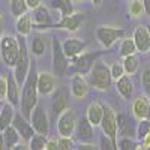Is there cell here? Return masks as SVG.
Returning <instances> with one entry per match:
<instances>
[{
	"instance_id": "cell-1",
	"label": "cell",
	"mask_w": 150,
	"mask_h": 150,
	"mask_svg": "<svg viewBox=\"0 0 150 150\" xmlns=\"http://www.w3.org/2000/svg\"><path fill=\"white\" fill-rule=\"evenodd\" d=\"M38 96H39V92H38V74H36L35 65H32L26 81L23 83L21 102H20L23 116L27 117L29 120H30V114H32L33 108L39 104V98Z\"/></svg>"
},
{
	"instance_id": "cell-2",
	"label": "cell",
	"mask_w": 150,
	"mask_h": 150,
	"mask_svg": "<svg viewBox=\"0 0 150 150\" xmlns=\"http://www.w3.org/2000/svg\"><path fill=\"white\" fill-rule=\"evenodd\" d=\"M18 42H20V56L17 60V65L14 66V77L18 81L20 86H23V83L26 81L29 71H30V51L27 48V41H26V36L18 35Z\"/></svg>"
},
{
	"instance_id": "cell-3",
	"label": "cell",
	"mask_w": 150,
	"mask_h": 150,
	"mask_svg": "<svg viewBox=\"0 0 150 150\" xmlns=\"http://www.w3.org/2000/svg\"><path fill=\"white\" fill-rule=\"evenodd\" d=\"M18 56H20L18 38L12 35H3L2 39H0V59H2V62L6 66L14 68L17 65Z\"/></svg>"
},
{
	"instance_id": "cell-4",
	"label": "cell",
	"mask_w": 150,
	"mask_h": 150,
	"mask_svg": "<svg viewBox=\"0 0 150 150\" xmlns=\"http://www.w3.org/2000/svg\"><path fill=\"white\" fill-rule=\"evenodd\" d=\"M112 83L111 69L102 63V62H95V65L90 71V84L98 90H107Z\"/></svg>"
},
{
	"instance_id": "cell-5",
	"label": "cell",
	"mask_w": 150,
	"mask_h": 150,
	"mask_svg": "<svg viewBox=\"0 0 150 150\" xmlns=\"http://www.w3.org/2000/svg\"><path fill=\"white\" fill-rule=\"evenodd\" d=\"M51 51H53V74L56 77H63L69 69V59L63 51V47L59 39L51 41Z\"/></svg>"
},
{
	"instance_id": "cell-6",
	"label": "cell",
	"mask_w": 150,
	"mask_h": 150,
	"mask_svg": "<svg viewBox=\"0 0 150 150\" xmlns=\"http://www.w3.org/2000/svg\"><path fill=\"white\" fill-rule=\"evenodd\" d=\"M96 39L102 47L110 48L116 41L122 39L125 35V29L122 27H112V26H98L95 30Z\"/></svg>"
},
{
	"instance_id": "cell-7",
	"label": "cell",
	"mask_w": 150,
	"mask_h": 150,
	"mask_svg": "<svg viewBox=\"0 0 150 150\" xmlns=\"http://www.w3.org/2000/svg\"><path fill=\"white\" fill-rule=\"evenodd\" d=\"M101 129L105 135H108L111 140L117 141V134H119V119L116 116V111L112 110L110 105L104 104V116L101 122Z\"/></svg>"
},
{
	"instance_id": "cell-8",
	"label": "cell",
	"mask_w": 150,
	"mask_h": 150,
	"mask_svg": "<svg viewBox=\"0 0 150 150\" xmlns=\"http://www.w3.org/2000/svg\"><path fill=\"white\" fill-rule=\"evenodd\" d=\"M78 122V116L72 108H66L63 112L59 114L57 119V131L59 135H65V137H72L75 126H77Z\"/></svg>"
},
{
	"instance_id": "cell-9",
	"label": "cell",
	"mask_w": 150,
	"mask_h": 150,
	"mask_svg": "<svg viewBox=\"0 0 150 150\" xmlns=\"http://www.w3.org/2000/svg\"><path fill=\"white\" fill-rule=\"evenodd\" d=\"M30 123H32V126L35 128L36 132L48 135V132H50V120H48V114H47L45 108L41 104H38L33 108L32 114H30Z\"/></svg>"
},
{
	"instance_id": "cell-10",
	"label": "cell",
	"mask_w": 150,
	"mask_h": 150,
	"mask_svg": "<svg viewBox=\"0 0 150 150\" xmlns=\"http://www.w3.org/2000/svg\"><path fill=\"white\" fill-rule=\"evenodd\" d=\"M86 20V14L83 12H74V14L60 18V21L54 23L51 29H62V30H68V32H77Z\"/></svg>"
},
{
	"instance_id": "cell-11",
	"label": "cell",
	"mask_w": 150,
	"mask_h": 150,
	"mask_svg": "<svg viewBox=\"0 0 150 150\" xmlns=\"http://www.w3.org/2000/svg\"><path fill=\"white\" fill-rule=\"evenodd\" d=\"M93 128L95 126L87 119V116L80 117L74 131V138L80 143H93Z\"/></svg>"
},
{
	"instance_id": "cell-12",
	"label": "cell",
	"mask_w": 150,
	"mask_h": 150,
	"mask_svg": "<svg viewBox=\"0 0 150 150\" xmlns=\"http://www.w3.org/2000/svg\"><path fill=\"white\" fill-rule=\"evenodd\" d=\"M12 126L18 131V134L21 135V140L24 143H27V144L32 140V137L36 134V131L32 126L30 120L27 117H24L23 112H17V114H15V119H14V122H12Z\"/></svg>"
},
{
	"instance_id": "cell-13",
	"label": "cell",
	"mask_w": 150,
	"mask_h": 150,
	"mask_svg": "<svg viewBox=\"0 0 150 150\" xmlns=\"http://www.w3.org/2000/svg\"><path fill=\"white\" fill-rule=\"evenodd\" d=\"M99 56V53H95V54H90V53H81L80 56H77L75 59H72V69L74 72H78V74H90L95 62H96V57Z\"/></svg>"
},
{
	"instance_id": "cell-14",
	"label": "cell",
	"mask_w": 150,
	"mask_h": 150,
	"mask_svg": "<svg viewBox=\"0 0 150 150\" xmlns=\"http://www.w3.org/2000/svg\"><path fill=\"white\" fill-rule=\"evenodd\" d=\"M32 18L35 23L33 29L42 30V29H51V26H53V17L44 5H39L35 9H32Z\"/></svg>"
},
{
	"instance_id": "cell-15",
	"label": "cell",
	"mask_w": 150,
	"mask_h": 150,
	"mask_svg": "<svg viewBox=\"0 0 150 150\" xmlns=\"http://www.w3.org/2000/svg\"><path fill=\"white\" fill-rule=\"evenodd\" d=\"M134 42L137 45V50L140 53H149L150 51V32L147 26H137L134 30Z\"/></svg>"
},
{
	"instance_id": "cell-16",
	"label": "cell",
	"mask_w": 150,
	"mask_h": 150,
	"mask_svg": "<svg viewBox=\"0 0 150 150\" xmlns=\"http://www.w3.org/2000/svg\"><path fill=\"white\" fill-rule=\"evenodd\" d=\"M87 93H89V81L86 80L84 74L75 72L71 78V95L75 99H83Z\"/></svg>"
},
{
	"instance_id": "cell-17",
	"label": "cell",
	"mask_w": 150,
	"mask_h": 150,
	"mask_svg": "<svg viewBox=\"0 0 150 150\" xmlns=\"http://www.w3.org/2000/svg\"><path fill=\"white\" fill-rule=\"evenodd\" d=\"M56 90V75L51 72L38 74V92L42 96H48Z\"/></svg>"
},
{
	"instance_id": "cell-18",
	"label": "cell",
	"mask_w": 150,
	"mask_h": 150,
	"mask_svg": "<svg viewBox=\"0 0 150 150\" xmlns=\"http://www.w3.org/2000/svg\"><path fill=\"white\" fill-rule=\"evenodd\" d=\"M86 42L78 39V38H68V39H65L63 42H62V47H63V51L65 54L68 56L69 60L75 59L77 56H80L83 51H84V48H86Z\"/></svg>"
},
{
	"instance_id": "cell-19",
	"label": "cell",
	"mask_w": 150,
	"mask_h": 150,
	"mask_svg": "<svg viewBox=\"0 0 150 150\" xmlns=\"http://www.w3.org/2000/svg\"><path fill=\"white\" fill-rule=\"evenodd\" d=\"M15 114H17L15 107L12 104H9L8 101L3 102L2 110H0V132H3L6 128L11 126L14 119H15Z\"/></svg>"
},
{
	"instance_id": "cell-20",
	"label": "cell",
	"mask_w": 150,
	"mask_h": 150,
	"mask_svg": "<svg viewBox=\"0 0 150 150\" xmlns=\"http://www.w3.org/2000/svg\"><path fill=\"white\" fill-rule=\"evenodd\" d=\"M6 101L12 104L14 107H18L21 102V93H20V84L15 80L14 75L8 77V93H6Z\"/></svg>"
},
{
	"instance_id": "cell-21",
	"label": "cell",
	"mask_w": 150,
	"mask_h": 150,
	"mask_svg": "<svg viewBox=\"0 0 150 150\" xmlns=\"http://www.w3.org/2000/svg\"><path fill=\"white\" fill-rule=\"evenodd\" d=\"M86 116L90 120V123L93 125V126H99L101 122H102V116H104V104L98 102V101L92 102L89 107H87Z\"/></svg>"
},
{
	"instance_id": "cell-22",
	"label": "cell",
	"mask_w": 150,
	"mask_h": 150,
	"mask_svg": "<svg viewBox=\"0 0 150 150\" xmlns=\"http://www.w3.org/2000/svg\"><path fill=\"white\" fill-rule=\"evenodd\" d=\"M149 98L147 96H140L137 98L134 104H132V114L141 120V119H147V111H149Z\"/></svg>"
},
{
	"instance_id": "cell-23",
	"label": "cell",
	"mask_w": 150,
	"mask_h": 150,
	"mask_svg": "<svg viewBox=\"0 0 150 150\" xmlns=\"http://www.w3.org/2000/svg\"><path fill=\"white\" fill-rule=\"evenodd\" d=\"M33 26H35V23H33L32 14H24V15H21V17L17 18L15 27H17L18 35L29 36V35L32 33V30H33Z\"/></svg>"
},
{
	"instance_id": "cell-24",
	"label": "cell",
	"mask_w": 150,
	"mask_h": 150,
	"mask_svg": "<svg viewBox=\"0 0 150 150\" xmlns=\"http://www.w3.org/2000/svg\"><path fill=\"white\" fill-rule=\"evenodd\" d=\"M50 6L60 12V18L74 14V0H51Z\"/></svg>"
},
{
	"instance_id": "cell-25",
	"label": "cell",
	"mask_w": 150,
	"mask_h": 150,
	"mask_svg": "<svg viewBox=\"0 0 150 150\" xmlns=\"http://www.w3.org/2000/svg\"><path fill=\"white\" fill-rule=\"evenodd\" d=\"M2 134H3V140H5V147L6 149H14L17 144H20L23 141L21 135L18 134V131L12 126V125L9 128H6Z\"/></svg>"
},
{
	"instance_id": "cell-26",
	"label": "cell",
	"mask_w": 150,
	"mask_h": 150,
	"mask_svg": "<svg viewBox=\"0 0 150 150\" xmlns=\"http://www.w3.org/2000/svg\"><path fill=\"white\" fill-rule=\"evenodd\" d=\"M117 90L119 93L125 98V99H131L132 98V93H134V83L129 77H126V75H123L122 78L117 80Z\"/></svg>"
},
{
	"instance_id": "cell-27",
	"label": "cell",
	"mask_w": 150,
	"mask_h": 150,
	"mask_svg": "<svg viewBox=\"0 0 150 150\" xmlns=\"http://www.w3.org/2000/svg\"><path fill=\"white\" fill-rule=\"evenodd\" d=\"M47 44H48L47 36H44V35H35L33 39H32V44H30V53H33V56H36V57H41L45 53Z\"/></svg>"
},
{
	"instance_id": "cell-28",
	"label": "cell",
	"mask_w": 150,
	"mask_h": 150,
	"mask_svg": "<svg viewBox=\"0 0 150 150\" xmlns=\"http://www.w3.org/2000/svg\"><path fill=\"white\" fill-rule=\"evenodd\" d=\"M123 68H125V72L128 75H134L140 68V57L137 56L135 53L134 54H129L126 57H123Z\"/></svg>"
},
{
	"instance_id": "cell-29",
	"label": "cell",
	"mask_w": 150,
	"mask_h": 150,
	"mask_svg": "<svg viewBox=\"0 0 150 150\" xmlns=\"http://www.w3.org/2000/svg\"><path fill=\"white\" fill-rule=\"evenodd\" d=\"M9 9H11V14L14 18H18L24 14H27V9H29V5L26 0H11L9 3Z\"/></svg>"
},
{
	"instance_id": "cell-30",
	"label": "cell",
	"mask_w": 150,
	"mask_h": 150,
	"mask_svg": "<svg viewBox=\"0 0 150 150\" xmlns=\"http://www.w3.org/2000/svg\"><path fill=\"white\" fill-rule=\"evenodd\" d=\"M68 108V101H66V95L63 92H57V95L53 99V111L56 114H60Z\"/></svg>"
},
{
	"instance_id": "cell-31",
	"label": "cell",
	"mask_w": 150,
	"mask_h": 150,
	"mask_svg": "<svg viewBox=\"0 0 150 150\" xmlns=\"http://www.w3.org/2000/svg\"><path fill=\"white\" fill-rule=\"evenodd\" d=\"M128 12L132 18H140L146 9H144V2L143 0H131L128 5Z\"/></svg>"
},
{
	"instance_id": "cell-32",
	"label": "cell",
	"mask_w": 150,
	"mask_h": 150,
	"mask_svg": "<svg viewBox=\"0 0 150 150\" xmlns=\"http://www.w3.org/2000/svg\"><path fill=\"white\" fill-rule=\"evenodd\" d=\"M47 140H48L47 135L36 132L32 137V140L29 141V149H32V150H44L45 149V144H47Z\"/></svg>"
},
{
	"instance_id": "cell-33",
	"label": "cell",
	"mask_w": 150,
	"mask_h": 150,
	"mask_svg": "<svg viewBox=\"0 0 150 150\" xmlns=\"http://www.w3.org/2000/svg\"><path fill=\"white\" fill-rule=\"evenodd\" d=\"M135 51H138V50H137V45L134 42V38H126L120 42V56L126 57L129 54H134Z\"/></svg>"
},
{
	"instance_id": "cell-34",
	"label": "cell",
	"mask_w": 150,
	"mask_h": 150,
	"mask_svg": "<svg viewBox=\"0 0 150 150\" xmlns=\"http://www.w3.org/2000/svg\"><path fill=\"white\" fill-rule=\"evenodd\" d=\"M141 87H143L144 95L150 99V65L143 69V74H141Z\"/></svg>"
},
{
	"instance_id": "cell-35",
	"label": "cell",
	"mask_w": 150,
	"mask_h": 150,
	"mask_svg": "<svg viewBox=\"0 0 150 150\" xmlns=\"http://www.w3.org/2000/svg\"><path fill=\"white\" fill-rule=\"evenodd\" d=\"M149 132H150V119L138 120V126H137V137H138V140L141 141Z\"/></svg>"
},
{
	"instance_id": "cell-36",
	"label": "cell",
	"mask_w": 150,
	"mask_h": 150,
	"mask_svg": "<svg viewBox=\"0 0 150 150\" xmlns=\"http://www.w3.org/2000/svg\"><path fill=\"white\" fill-rule=\"evenodd\" d=\"M137 146L138 144H135L128 135L123 137V138H120L119 143H117V149H120V150H132V149H137Z\"/></svg>"
},
{
	"instance_id": "cell-37",
	"label": "cell",
	"mask_w": 150,
	"mask_h": 150,
	"mask_svg": "<svg viewBox=\"0 0 150 150\" xmlns=\"http://www.w3.org/2000/svg\"><path fill=\"white\" fill-rule=\"evenodd\" d=\"M71 149H74V140H72V137L60 135L59 137V150H71Z\"/></svg>"
},
{
	"instance_id": "cell-38",
	"label": "cell",
	"mask_w": 150,
	"mask_h": 150,
	"mask_svg": "<svg viewBox=\"0 0 150 150\" xmlns=\"http://www.w3.org/2000/svg\"><path fill=\"white\" fill-rule=\"evenodd\" d=\"M101 149H105V150H116L117 149V141L111 140L108 135L104 134V137L101 138V146H99Z\"/></svg>"
},
{
	"instance_id": "cell-39",
	"label": "cell",
	"mask_w": 150,
	"mask_h": 150,
	"mask_svg": "<svg viewBox=\"0 0 150 150\" xmlns=\"http://www.w3.org/2000/svg\"><path fill=\"white\" fill-rule=\"evenodd\" d=\"M110 69H111L112 80H116V81H117L119 78H122L123 75L126 74V72H125V68H123V63H114V65H112Z\"/></svg>"
},
{
	"instance_id": "cell-40",
	"label": "cell",
	"mask_w": 150,
	"mask_h": 150,
	"mask_svg": "<svg viewBox=\"0 0 150 150\" xmlns=\"http://www.w3.org/2000/svg\"><path fill=\"white\" fill-rule=\"evenodd\" d=\"M6 93H8V78L0 75V101H6Z\"/></svg>"
},
{
	"instance_id": "cell-41",
	"label": "cell",
	"mask_w": 150,
	"mask_h": 150,
	"mask_svg": "<svg viewBox=\"0 0 150 150\" xmlns=\"http://www.w3.org/2000/svg\"><path fill=\"white\" fill-rule=\"evenodd\" d=\"M59 149V138H48L45 144V150H57Z\"/></svg>"
},
{
	"instance_id": "cell-42",
	"label": "cell",
	"mask_w": 150,
	"mask_h": 150,
	"mask_svg": "<svg viewBox=\"0 0 150 150\" xmlns=\"http://www.w3.org/2000/svg\"><path fill=\"white\" fill-rule=\"evenodd\" d=\"M78 149H80V150H95V149H98V147H95L93 143H80Z\"/></svg>"
},
{
	"instance_id": "cell-43",
	"label": "cell",
	"mask_w": 150,
	"mask_h": 150,
	"mask_svg": "<svg viewBox=\"0 0 150 150\" xmlns=\"http://www.w3.org/2000/svg\"><path fill=\"white\" fill-rule=\"evenodd\" d=\"M141 149H150V132L141 140Z\"/></svg>"
},
{
	"instance_id": "cell-44",
	"label": "cell",
	"mask_w": 150,
	"mask_h": 150,
	"mask_svg": "<svg viewBox=\"0 0 150 150\" xmlns=\"http://www.w3.org/2000/svg\"><path fill=\"white\" fill-rule=\"evenodd\" d=\"M27 5H29V9H35L36 6H39L42 0H26Z\"/></svg>"
},
{
	"instance_id": "cell-45",
	"label": "cell",
	"mask_w": 150,
	"mask_h": 150,
	"mask_svg": "<svg viewBox=\"0 0 150 150\" xmlns=\"http://www.w3.org/2000/svg\"><path fill=\"white\" fill-rule=\"evenodd\" d=\"M3 32H5V20L0 15V39H2V36H3Z\"/></svg>"
},
{
	"instance_id": "cell-46",
	"label": "cell",
	"mask_w": 150,
	"mask_h": 150,
	"mask_svg": "<svg viewBox=\"0 0 150 150\" xmlns=\"http://www.w3.org/2000/svg\"><path fill=\"white\" fill-rule=\"evenodd\" d=\"M144 2V9H146V14L150 17V0H143Z\"/></svg>"
},
{
	"instance_id": "cell-47",
	"label": "cell",
	"mask_w": 150,
	"mask_h": 150,
	"mask_svg": "<svg viewBox=\"0 0 150 150\" xmlns=\"http://www.w3.org/2000/svg\"><path fill=\"white\" fill-rule=\"evenodd\" d=\"M2 149H6V147H5V140H3V134L0 132V150H2Z\"/></svg>"
},
{
	"instance_id": "cell-48",
	"label": "cell",
	"mask_w": 150,
	"mask_h": 150,
	"mask_svg": "<svg viewBox=\"0 0 150 150\" xmlns=\"http://www.w3.org/2000/svg\"><path fill=\"white\" fill-rule=\"evenodd\" d=\"M102 2H104V0H92V3H93L95 6H101Z\"/></svg>"
},
{
	"instance_id": "cell-49",
	"label": "cell",
	"mask_w": 150,
	"mask_h": 150,
	"mask_svg": "<svg viewBox=\"0 0 150 150\" xmlns=\"http://www.w3.org/2000/svg\"><path fill=\"white\" fill-rule=\"evenodd\" d=\"M147 119H150V102H149V111H147Z\"/></svg>"
},
{
	"instance_id": "cell-50",
	"label": "cell",
	"mask_w": 150,
	"mask_h": 150,
	"mask_svg": "<svg viewBox=\"0 0 150 150\" xmlns=\"http://www.w3.org/2000/svg\"><path fill=\"white\" fill-rule=\"evenodd\" d=\"M2 105H3V102H2V101H0V110H2Z\"/></svg>"
},
{
	"instance_id": "cell-51",
	"label": "cell",
	"mask_w": 150,
	"mask_h": 150,
	"mask_svg": "<svg viewBox=\"0 0 150 150\" xmlns=\"http://www.w3.org/2000/svg\"><path fill=\"white\" fill-rule=\"evenodd\" d=\"M74 2H84V0H74Z\"/></svg>"
},
{
	"instance_id": "cell-52",
	"label": "cell",
	"mask_w": 150,
	"mask_h": 150,
	"mask_svg": "<svg viewBox=\"0 0 150 150\" xmlns=\"http://www.w3.org/2000/svg\"><path fill=\"white\" fill-rule=\"evenodd\" d=\"M147 27H149V32H150V24H149V26H147ZM149 53H150V51H149Z\"/></svg>"
}]
</instances>
